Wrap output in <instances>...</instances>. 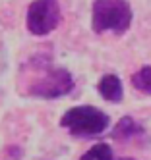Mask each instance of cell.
<instances>
[{"mask_svg":"<svg viewBox=\"0 0 151 160\" xmlns=\"http://www.w3.org/2000/svg\"><path fill=\"white\" fill-rule=\"evenodd\" d=\"M132 23V8L128 0H95L91 8V27L95 33L112 31L122 35Z\"/></svg>","mask_w":151,"mask_h":160,"instance_id":"1","label":"cell"},{"mask_svg":"<svg viewBox=\"0 0 151 160\" xmlns=\"http://www.w3.org/2000/svg\"><path fill=\"white\" fill-rule=\"evenodd\" d=\"M109 116L95 106H74L62 114L60 125L76 137H95L107 131Z\"/></svg>","mask_w":151,"mask_h":160,"instance_id":"2","label":"cell"},{"mask_svg":"<svg viewBox=\"0 0 151 160\" xmlns=\"http://www.w3.org/2000/svg\"><path fill=\"white\" fill-rule=\"evenodd\" d=\"M37 66L43 70V73L31 81L27 95L52 100V98H60V97L68 95L74 89V77L68 70H64V68H52L49 64H43V66L37 64Z\"/></svg>","mask_w":151,"mask_h":160,"instance_id":"3","label":"cell"},{"mask_svg":"<svg viewBox=\"0 0 151 160\" xmlns=\"http://www.w3.org/2000/svg\"><path fill=\"white\" fill-rule=\"evenodd\" d=\"M60 18L62 12L58 0H33L27 8L25 25L31 35L45 37L58 27Z\"/></svg>","mask_w":151,"mask_h":160,"instance_id":"4","label":"cell"},{"mask_svg":"<svg viewBox=\"0 0 151 160\" xmlns=\"http://www.w3.org/2000/svg\"><path fill=\"white\" fill-rule=\"evenodd\" d=\"M97 91H99V95L105 100L112 102V104H118V102L122 100V97H124L122 81L118 79V75H114V73L103 75L99 79V83H97Z\"/></svg>","mask_w":151,"mask_h":160,"instance_id":"5","label":"cell"},{"mask_svg":"<svg viewBox=\"0 0 151 160\" xmlns=\"http://www.w3.org/2000/svg\"><path fill=\"white\" fill-rule=\"evenodd\" d=\"M139 131H142V128L130 118V116H124L118 123L114 125V129H112V139H116V141H124V139H130V137H134V135H138Z\"/></svg>","mask_w":151,"mask_h":160,"instance_id":"6","label":"cell"},{"mask_svg":"<svg viewBox=\"0 0 151 160\" xmlns=\"http://www.w3.org/2000/svg\"><path fill=\"white\" fill-rule=\"evenodd\" d=\"M132 87L143 95H151V66H143L132 75Z\"/></svg>","mask_w":151,"mask_h":160,"instance_id":"7","label":"cell"},{"mask_svg":"<svg viewBox=\"0 0 151 160\" xmlns=\"http://www.w3.org/2000/svg\"><path fill=\"white\" fill-rule=\"evenodd\" d=\"M81 160H112V148L107 143H97L81 156Z\"/></svg>","mask_w":151,"mask_h":160,"instance_id":"8","label":"cell"},{"mask_svg":"<svg viewBox=\"0 0 151 160\" xmlns=\"http://www.w3.org/2000/svg\"><path fill=\"white\" fill-rule=\"evenodd\" d=\"M120 160H136V158H120Z\"/></svg>","mask_w":151,"mask_h":160,"instance_id":"9","label":"cell"}]
</instances>
